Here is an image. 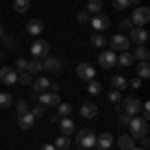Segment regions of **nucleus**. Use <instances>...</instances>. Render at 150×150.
<instances>
[{"instance_id": "c85d7f7f", "label": "nucleus", "mask_w": 150, "mask_h": 150, "mask_svg": "<svg viewBox=\"0 0 150 150\" xmlns=\"http://www.w3.org/2000/svg\"><path fill=\"white\" fill-rule=\"evenodd\" d=\"M88 92L92 94V96H98V94H102V84L96 80H88Z\"/></svg>"}, {"instance_id": "20e7f679", "label": "nucleus", "mask_w": 150, "mask_h": 150, "mask_svg": "<svg viewBox=\"0 0 150 150\" xmlns=\"http://www.w3.org/2000/svg\"><path fill=\"white\" fill-rule=\"evenodd\" d=\"M120 106H122V110H124L126 114L134 116V114H138V112H140L142 102H140L138 98H134V96H126V98H124V102L120 104Z\"/></svg>"}, {"instance_id": "1a4fd4ad", "label": "nucleus", "mask_w": 150, "mask_h": 150, "mask_svg": "<svg viewBox=\"0 0 150 150\" xmlns=\"http://www.w3.org/2000/svg\"><path fill=\"white\" fill-rule=\"evenodd\" d=\"M128 46H130V40H128L124 34H114L112 40H110V48H112V50H122V52H126Z\"/></svg>"}, {"instance_id": "a211bd4d", "label": "nucleus", "mask_w": 150, "mask_h": 150, "mask_svg": "<svg viewBox=\"0 0 150 150\" xmlns=\"http://www.w3.org/2000/svg\"><path fill=\"white\" fill-rule=\"evenodd\" d=\"M118 146H120V150H132L134 148V138H132L130 134H120Z\"/></svg>"}, {"instance_id": "ddd939ff", "label": "nucleus", "mask_w": 150, "mask_h": 150, "mask_svg": "<svg viewBox=\"0 0 150 150\" xmlns=\"http://www.w3.org/2000/svg\"><path fill=\"white\" fill-rule=\"evenodd\" d=\"M18 78V72L10 66H4V68H0V80L4 82V84H14Z\"/></svg>"}, {"instance_id": "4468645a", "label": "nucleus", "mask_w": 150, "mask_h": 150, "mask_svg": "<svg viewBox=\"0 0 150 150\" xmlns=\"http://www.w3.org/2000/svg\"><path fill=\"white\" fill-rule=\"evenodd\" d=\"M18 124H20L22 130H30V128L34 126V116H32V112L28 110L24 114H18Z\"/></svg>"}, {"instance_id": "423d86ee", "label": "nucleus", "mask_w": 150, "mask_h": 150, "mask_svg": "<svg viewBox=\"0 0 150 150\" xmlns=\"http://www.w3.org/2000/svg\"><path fill=\"white\" fill-rule=\"evenodd\" d=\"M30 52H32V58H46L48 52H50V44H48L46 40H36L32 48H30Z\"/></svg>"}, {"instance_id": "f704fd0d", "label": "nucleus", "mask_w": 150, "mask_h": 150, "mask_svg": "<svg viewBox=\"0 0 150 150\" xmlns=\"http://www.w3.org/2000/svg\"><path fill=\"white\" fill-rule=\"evenodd\" d=\"M0 40H2V42H4V48H16V38H14V36H8V34H4L2 36V38H0Z\"/></svg>"}, {"instance_id": "393cba45", "label": "nucleus", "mask_w": 150, "mask_h": 150, "mask_svg": "<svg viewBox=\"0 0 150 150\" xmlns=\"http://www.w3.org/2000/svg\"><path fill=\"white\" fill-rule=\"evenodd\" d=\"M112 86H114V90H120V92H124L128 86V80L124 76H114L112 78Z\"/></svg>"}, {"instance_id": "473e14b6", "label": "nucleus", "mask_w": 150, "mask_h": 150, "mask_svg": "<svg viewBox=\"0 0 150 150\" xmlns=\"http://www.w3.org/2000/svg\"><path fill=\"white\" fill-rule=\"evenodd\" d=\"M108 100L114 104V106H116V104H120V100H122V92H120V90H114V88H112V90L108 92Z\"/></svg>"}, {"instance_id": "7ed1b4c3", "label": "nucleus", "mask_w": 150, "mask_h": 150, "mask_svg": "<svg viewBox=\"0 0 150 150\" xmlns=\"http://www.w3.org/2000/svg\"><path fill=\"white\" fill-rule=\"evenodd\" d=\"M76 142H78V146L80 148H92L94 144H96V136H94L92 130H80L78 134H76Z\"/></svg>"}, {"instance_id": "bb28decb", "label": "nucleus", "mask_w": 150, "mask_h": 150, "mask_svg": "<svg viewBox=\"0 0 150 150\" xmlns=\"http://www.w3.org/2000/svg\"><path fill=\"white\" fill-rule=\"evenodd\" d=\"M54 148L56 150H68L70 148V140H68V136H58L56 138V142H54Z\"/></svg>"}, {"instance_id": "2f4dec72", "label": "nucleus", "mask_w": 150, "mask_h": 150, "mask_svg": "<svg viewBox=\"0 0 150 150\" xmlns=\"http://www.w3.org/2000/svg\"><path fill=\"white\" fill-rule=\"evenodd\" d=\"M30 8V0H14V10L16 12H26Z\"/></svg>"}, {"instance_id": "dca6fc26", "label": "nucleus", "mask_w": 150, "mask_h": 150, "mask_svg": "<svg viewBox=\"0 0 150 150\" xmlns=\"http://www.w3.org/2000/svg\"><path fill=\"white\" fill-rule=\"evenodd\" d=\"M32 88H34V92H46L50 88V80L46 76H38L36 80H32Z\"/></svg>"}, {"instance_id": "c756f323", "label": "nucleus", "mask_w": 150, "mask_h": 150, "mask_svg": "<svg viewBox=\"0 0 150 150\" xmlns=\"http://www.w3.org/2000/svg\"><path fill=\"white\" fill-rule=\"evenodd\" d=\"M70 112H72V106H70L68 102H60L58 104V116H60V118L70 116Z\"/></svg>"}, {"instance_id": "0eeeda50", "label": "nucleus", "mask_w": 150, "mask_h": 150, "mask_svg": "<svg viewBox=\"0 0 150 150\" xmlns=\"http://www.w3.org/2000/svg\"><path fill=\"white\" fill-rule=\"evenodd\" d=\"M130 42H134L136 46H142V44H146V40H148V32L144 30V28H140V26H134V28H130V38H128Z\"/></svg>"}, {"instance_id": "f03ea898", "label": "nucleus", "mask_w": 150, "mask_h": 150, "mask_svg": "<svg viewBox=\"0 0 150 150\" xmlns=\"http://www.w3.org/2000/svg\"><path fill=\"white\" fill-rule=\"evenodd\" d=\"M130 20H132L134 26H144L150 20V10L146 6H136L134 12H132V16H130Z\"/></svg>"}, {"instance_id": "6ab92c4d", "label": "nucleus", "mask_w": 150, "mask_h": 150, "mask_svg": "<svg viewBox=\"0 0 150 150\" xmlns=\"http://www.w3.org/2000/svg\"><path fill=\"white\" fill-rule=\"evenodd\" d=\"M58 126H60V132H62L64 136H68V134H74V122L70 120L68 116H66V118H62Z\"/></svg>"}, {"instance_id": "f8f14e48", "label": "nucleus", "mask_w": 150, "mask_h": 150, "mask_svg": "<svg viewBox=\"0 0 150 150\" xmlns=\"http://www.w3.org/2000/svg\"><path fill=\"white\" fill-rule=\"evenodd\" d=\"M90 24H92V28L96 32H102V30H106V28L110 26V18L104 16V14H96L92 20H90Z\"/></svg>"}, {"instance_id": "4c0bfd02", "label": "nucleus", "mask_w": 150, "mask_h": 150, "mask_svg": "<svg viewBox=\"0 0 150 150\" xmlns=\"http://www.w3.org/2000/svg\"><path fill=\"white\" fill-rule=\"evenodd\" d=\"M76 20H78V22H90V12L88 10H80L78 12V14H76Z\"/></svg>"}, {"instance_id": "79ce46f5", "label": "nucleus", "mask_w": 150, "mask_h": 150, "mask_svg": "<svg viewBox=\"0 0 150 150\" xmlns=\"http://www.w3.org/2000/svg\"><path fill=\"white\" fill-rule=\"evenodd\" d=\"M128 86H132V88H140V86H142V80H140L138 76H132V78L128 80Z\"/></svg>"}, {"instance_id": "5701e85b", "label": "nucleus", "mask_w": 150, "mask_h": 150, "mask_svg": "<svg viewBox=\"0 0 150 150\" xmlns=\"http://www.w3.org/2000/svg\"><path fill=\"white\" fill-rule=\"evenodd\" d=\"M132 56H134V60H140V62H142V60H148L150 50L144 46V44H142V46H136V50L132 52Z\"/></svg>"}, {"instance_id": "412c9836", "label": "nucleus", "mask_w": 150, "mask_h": 150, "mask_svg": "<svg viewBox=\"0 0 150 150\" xmlns=\"http://www.w3.org/2000/svg\"><path fill=\"white\" fill-rule=\"evenodd\" d=\"M26 30H28V32H30V34H40V32H42V30H44V24L40 22V20H30V22L26 24Z\"/></svg>"}, {"instance_id": "8fccbe9b", "label": "nucleus", "mask_w": 150, "mask_h": 150, "mask_svg": "<svg viewBox=\"0 0 150 150\" xmlns=\"http://www.w3.org/2000/svg\"><path fill=\"white\" fill-rule=\"evenodd\" d=\"M4 36V28H2V24H0V38Z\"/></svg>"}, {"instance_id": "72a5a7b5", "label": "nucleus", "mask_w": 150, "mask_h": 150, "mask_svg": "<svg viewBox=\"0 0 150 150\" xmlns=\"http://www.w3.org/2000/svg\"><path fill=\"white\" fill-rule=\"evenodd\" d=\"M90 42H92L94 46H106V44H108L106 38H104L102 34H92V36H90Z\"/></svg>"}, {"instance_id": "a878e982", "label": "nucleus", "mask_w": 150, "mask_h": 150, "mask_svg": "<svg viewBox=\"0 0 150 150\" xmlns=\"http://www.w3.org/2000/svg\"><path fill=\"white\" fill-rule=\"evenodd\" d=\"M86 10L92 12V14H100V10H102V0H88Z\"/></svg>"}, {"instance_id": "2eb2a0df", "label": "nucleus", "mask_w": 150, "mask_h": 150, "mask_svg": "<svg viewBox=\"0 0 150 150\" xmlns=\"http://www.w3.org/2000/svg\"><path fill=\"white\" fill-rule=\"evenodd\" d=\"M112 142H114V136H112L110 132H104V134H100V136L96 138V144H98L100 150H108L112 146Z\"/></svg>"}, {"instance_id": "39448f33", "label": "nucleus", "mask_w": 150, "mask_h": 150, "mask_svg": "<svg viewBox=\"0 0 150 150\" xmlns=\"http://www.w3.org/2000/svg\"><path fill=\"white\" fill-rule=\"evenodd\" d=\"M62 66H64V60L58 56H50L48 54L46 58H42V68L46 70V72H58Z\"/></svg>"}, {"instance_id": "4be33fe9", "label": "nucleus", "mask_w": 150, "mask_h": 150, "mask_svg": "<svg viewBox=\"0 0 150 150\" xmlns=\"http://www.w3.org/2000/svg\"><path fill=\"white\" fill-rule=\"evenodd\" d=\"M138 78H140V80H146V78H150V64H148V60H142V62H138Z\"/></svg>"}, {"instance_id": "ea45409f", "label": "nucleus", "mask_w": 150, "mask_h": 150, "mask_svg": "<svg viewBox=\"0 0 150 150\" xmlns=\"http://www.w3.org/2000/svg\"><path fill=\"white\" fill-rule=\"evenodd\" d=\"M26 64H28V60H26V58H18V60H16V72H24V70H26Z\"/></svg>"}, {"instance_id": "de8ad7c7", "label": "nucleus", "mask_w": 150, "mask_h": 150, "mask_svg": "<svg viewBox=\"0 0 150 150\" xmlns=\"http://www.w3.org/2000/svg\"><path fill=\"white\" fill-rule=\"evenodd\" d=\"M128 6H134V8H136V6H138V0H128Z\"/></svg>"}, {"instance_id": "a19ab883", "label": "nucleus", "mask_w": 150, "mask_h": 150, "mask_svg": "<svg viewBox=\"0 0 150 150\" xmlns=\"http://www.w3.org/2000/svg\"><path fill=\"white\" fill-rule=\"evenodd\" d=\"M120 28H122V30H130V28H134V24H132L130 18H122V20H120Z\"/></svg>"}, {"instance_id": "7c9ffc66", "label": "nucleus", "mask_w": 150, "mask_h": 150, "mask_svg": "<svg viewBox=\"0 0 150 150\" xmlns=\"http://www.w3.org/2000/svg\"><path fill=\"white\" fill-rule=\"evenodd\" d=\"M12 104V94L10 92H0V108H10Z\"/></svg>"}, {"instance_id": "49530a36", "label": "nucleus", "mask_w": 150, "mask_h": 150, "mask_svg": "<svg viewBox=\"0 0 150 150\" xmlns=\"http://www.w3.org/2000/svg\"><path fill=\"white\" fill-rule=\"evenodd\" d=\"M40 150H56V148H54V144H42Z\"/></svg>"}, {"instance_id": "6e6552de", "label": "nucleus", "mask_w": 150, "mask_h": 150, "mask_svg": "<svg viewBox=\"0 0 150 150\" xmlns=\"http://www.w3.org/2000/svg\"><path fill=\"white\" fill-rule=\"evenodd\" d=\"M76 74H78V78H82V80H94V68L88 64V62H80L78 66H76Z\"/></svg>"}, {"instance_id": "cd10ccee", "label": "nucleus", "mask_w": 150, "mask_h": 150, "mask_svg": "<svg viewBox=\"0 0 150 150\" xmlns=\"http://www.w3.org/2000/svg\"><path fill=\"white\" fill-rule=\"evenodd\" d=\"M16 82H20L22 86H30V84H32V74H30V72H26V70H24V72H18Z\"/></svg>"}, {"instance_id": "b1692460", "label": "nucleus", "mask_w": 150, "mask_h": 150, "mask_svg": "<svg viewBox=\"0 0 150 150\" xmlns=\"http://www.w3.org/2000/svg\"><path fill=\"white\" fill-rule=\"evenodd\" d=\"M40 70H42V60H40V58H32V60H28V64H26V72L36 74V72H40Z\"/></svg>"}, {"instance_id": "c03bdc74", "label": "nucleus", "mask_w": 150, "mask_h": 150, "mask_svg": "<svg viewBox=\"0 0 150 150\" xmlns=\"http://www.w3.org/2000/svg\"><path fill=\"white\" fill-rule=\"evenodd\" d=\"M140 144H142V148L146 150L150 146V140H148V136H142V138H140Z\"/></svg>"}, {"instance_id": "a18cd8bd", "label": "nucleus", "mask_w": 150, "mask_h": 150, "mask_svg": "<svg viewBox=\"0 0 150 150\" xmlns=\"http://www.w3.org/2000/svg\"><path fill=\"white\" fill-rule=\"evenodd\" d=\"M50 90L56 92V94H60V92H58V90H60V84H50Z\"/></svg>"}, {"instance_id": "9b49d317", "label": "nucleus", "mask_w": 150, "mask_h": 150, "mask_svg": "<svg viewBox=\"0 0 150 150\" xmlns=\"http://www.w3.org/2000/svg\"><path fill=\"white\" fill-rule=\"evenodd\" d=\"M98 64L102 68H112L116 64V56H114V50H106V52H100L98 54Z\"/></svg>"}, {"instance_id": "f257e3e1", "label": "nucleus", "mask_w": 150, "mask_h": 150, "mask_svg": "<svg viewBox=\"0 0 150 150\" xmlns=\"http://www.w3.org/2000/svg\"><path fill=\"white\" fill-rule=\"evenodd\" d=\"M128 126H130V132H132L130 136L134 140H140L142 136L148 134V120H144V118H134L132 116V120H130Z\"/></svg>"}, {"instance_id": "09e8293b", "label": "nucleus", "mask_w": 150, "mask_h": 150, "mask_svg": "<svg viewBox=\"0 0 150 150\" xmlns=\"http://www.w3.org/2000/svg\"><path fill=\"white\" fill-rule=\"evenodd\" d=\"M30 100H32V102H36V100H38V92H32V94H30Z\"/></svg>"}, {"instance_id": "603ef678", "label": "nucleus", "mask_w": 150, "mask_h": 150, "mask_svg": "<svg viewBox=\"0 0 150 150\" xmlns=\"http://www.w3.org/2000/svg\"><path fill=\"white\" fill-rule=\"evenodd\" d=\"M88 150H90V148H88Z\"/></svg>"}, {"instance_id": "3c124183", "label": "nucleus", "mask_w": 150, "mask_h": 150, "mask_svg": "<svg viewBox=\"0 0 150 150\" xmlns=\"http://www.w3.org/2000/svg\"><path fill=\"white\" fill-rule=\"evenodd\" d=\"M132 150H144V148H132Z\"/></svg>"}, {"instance_id": "58836bf2", "label": "nucleus", "mask_w": 150, "mask_h": 150, "mask_svg": "<svg viewBox=\"0 0 150 150\" xmlns=\"http://www.w3.org/2000/svg\"><path fill=\"white\" fill-rule=\"evenodd\" d=\"M30 112H32V116H34V118H40V116L46 114V108H42V104H38V106H34V108L30 110Z\"/></svg>"}, {"instance_id": "9d476101", "label": "nucleus", "mask_w": 150, "mask_h": 150, "mask_svg": "<svg viewBox=\"0 0 150 150\" xmlns=\"http://www.w3.org/2000/svg\"><path fill=\"white\" fill-rule=\"evenodd\" d=\"M38 102L42 104V106H58V104H60V94L42 92V94H38Z\"/></svg>"}, {"instance_id": "f3484780", "label": "nucleus", "mask_w": 150, "mask_h": 150, "mask_svg": "<svg viewBox=\"0 0 150 150\" xmlns=\"http://www.w3.org/2000/svg\"><path fill=\"white\" fill-rule=\"evenodd\" d=\"M80 114L84 116V118H94V116L98 114V106L92 102H86L80 106Z\"/></svg>"}, {"instance_id": "c9c22d12", "label": "nucleus", "mask_w": 150, "mask_h": 150, "mask_svg": "<svg viewBox=\"0 0 150 150\" xmlns=\"http://www.w3.org/2000/svg\"><path fill=\"white\" fill-rule=\"evenodd\" d=\"M28 108H30V104L26 102V100H18V102H16V112H18V114L28 112Z\"/></svg>"}, {"instance_id": "e433bc0d", "label": "nucleus", "mask_w": 150, "mask_h": 150, "mask_svg": "<svg viewBox=\"0 0 150 150\" xmlns=\"http://www.w3.org/2000/svg\"><path fill=\"white\" fill-rule=\"evenodd\" d=\"M112 6H114V10H126L128 8V0H112Z\"/></svg>"}, {"instance_id": "aec40b11", "label": "nucleus", "mask_w": 150, "mask_h": 150, "mask_svg": "<svg viewBox=\"0 0 150 150\" xmlns=\"http://www.w3.org/2000/svg\"><path fill=\"white\" fill-rule=\"evenodd\" d=\"M132 62H134V56H132L128 50H126V52H122L120 58H116V64H118V66H124V68L132 66Z\"/></svg>"}, {"instance_id": "37998d69", "label": "nucleus", "mask_w": 150, "mask_h": 150, "mask_svg": "<svg viewBox=\"0 0 150 150\" xmlns=\"http://www.w3.org/2000/svg\"><path fill=\"white\" fill-rule=\"evenodd\" d=\"M130 120H132V116H130V114H126V112H122V114H120V124H122V126H128V124H130Z\"/></svg>"}]
</instances>
